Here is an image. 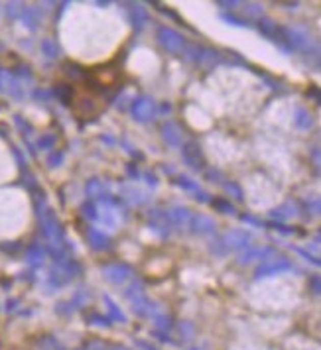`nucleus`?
<instances>
[{
    "label": "nucleus",
    "instance_id": "obj_1",
    "mask_svg": "<svg viewBox=\"0 0 321 350\" xmlns=\"http://www.w3.org/2000/svg\"><path fill=\"white\" fill-rule=\"evenodd\" d=\"M58 89L63 104L77 122H93L109 108L128 83L122 49L97 63H79L67 59L61 67Z\"/></svg>",
    "mask_w": 321,
    "mask_h": 350
}]
</instances>
